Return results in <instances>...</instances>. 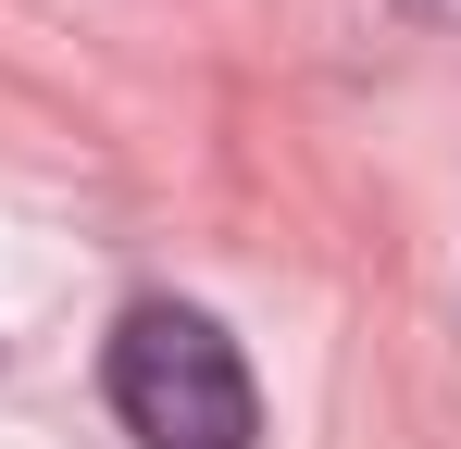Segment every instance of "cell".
<instances>
[{"mask_svg": "<svg viewBox=\"0 0 461 449\" xmlns=\"http://www.w3.org/2000/svg\"><path fill=\"white\" fill-rule=\"evenodd\" d=\"M113 412H125L138 449H249V425H262L237 337L212 312H187V299L125 312V337H113Z\"/></svg>", "mask_w": 461, "mask_h": 449, "instance_id": "6da1fadb", "label": "cell"}, {"mask_svg": "<svg viewBox=\"0 0 461 449\" xmlns=\"http://www.w3.org/2000/svg\"><path fill=\"white\" fill-rule=\"evenodd\" d=\"M411 13H437V25H461V0H411Z\"/></svg>", "mask_w": 461, "mask_h": 449, "instance_id": "7a4b0ae2", "label": "cell"}]
</instances>
